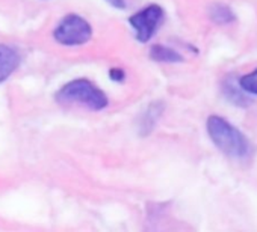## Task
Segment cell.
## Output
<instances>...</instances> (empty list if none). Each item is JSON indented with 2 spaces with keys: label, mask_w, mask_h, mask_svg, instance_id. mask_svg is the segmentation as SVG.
I'll return each instance as SVG.
<instances>
[{
  "label": "cell",
  "mask_w": 257,
  "mask_h": 232,
  "mask_svg": "<svg viewBox=\"0 0 257 232\" xmlns=\"http://www.w3.org/2000/svg\"><path fill=\"white\" fill-rule=\"evenodd\" d=\"M206 128L213 145L227 157L234 160H245L251 157L252 154L251 142L239 128H236L227 120L216 114L209 116Z\"/></svg>",
  "instance_id": "cell-1"
},
{
  "label": "cell",
  "mask_w": 257,
  "mask_h": 232,
  "mask_svg": "<svg viewBox=\"0 0 257 232\" xmlns=\"http://www.w3.org/2000/svg\"><path fill=\"white\" fill-rule=\"evenodd\" d=\"M56 101L64 106L83 104L91 110H101L107 106L106 94L85 78H77L62 86L56 94Z\"/></svg>",
  "instance_id": "cell-2"
},
{
  "label": "cell",
  "mask_w": 257,
  "mask_h": 232,
  "mask_svg": "<svg viewBox=\"0 0 257 232\" xmlns=\"http://www.w3.org/2000/svg\"><path fill=\"white\" fill-rule=\"evenodd\" d=\"M91 24L76 14L65 16L53 32L55 40L62 46H82L91 40Z\"/></svg>",
  "instance_id": "cell-3"
},
{
  "label": "cell",
  "mask_w": 257,
  "mask_h": 232,
  "mask_svg": "<svg viewBox=\"0 0 257 232\" xmlns=\"http://www.w3.org/2000/svg\"><path fill=\"white\" fill-rule=\"evenodd\" d=\"M164 10L158 5H150L128 18V23L135 29L140 42H147L153 38L164 22Z\"/></svg>",
  "instance_id": "cell-4"
},
{
  "label": "cell",
  "mask_w": 257,
  "mask_h": 232,
  "mask_svg": "<svg viewBox=\"0 0 257 232\" xmlns=\"http://www.w3.org/2000/svg\"><path fill=\"white\" fill-rule=\"evenodd\" d=\"M20 65V54L10 46L0 44V83L5 82Z\"/></svg>",
  "instance_id": "cell-5"
},
{
  "label": "cell",
  "mask_w": 257,
  "mask_h": 232,
  "mask_svg": "<svg viewBox=\"0 0 257 232\" xmlns=\"http://www.w3.org/2000/svg\"><path fill=\"white\" fill-rule=\"evenodd\" d=\"M222 94H224L227 101H230L233 106H237V107H246L251 102L248 95H246V92L240 88V84L231 76H228L224 80V83H222Z\"/></svg>",
  "instance_id": "cell-6"
},
{
  "label": "cell",
  "mask_w": 257,
  "mask_h": 232,
  "mask_svg": "<svg viewBox=\"0 0 257 232\" xmlns=\"http://www.w3.org/2000/svg\"><path fill=\"white\" fill-rule=\"evenodd\" d=\"M162 112H164V102H161V101L152 102L146 108L143 118H141V122H140V132L143 136H149L152 133V130L155 128V126L158 124V121L161 118Z\"/></svg>",
  "instance_id": "cell-7"
},
{
  "label": "cell",
  "mask_w": 257,
  "mask_h": 232,
  "mask_svg": "<svg viewBox=\"0 0 257 232\" xmlns=\"http://www.w3.org/2000/svg\"><path fill=\"white\" fill-rule=\"evenodd\" d=\"M150 58L155 62H161V64H180V62H183V56L177 50L170 48L167 46H153L150 48Z\"/></svg>",
  "instance_id": "cell-8"
},
{
  "label": "cell",
  "mask_w": 257,
  "mask_h": 232,
  "mask_svg": "<svg viewBox=\"0 0 257 232\" xmlns=\"http://www.w3.org/2000/svg\"><path fill=\"white\" fill-rule=\"evenodd\" d=\"M209 18L218 26H225L233 23L236 20V16L227 5L215 4L209 8Z\"/></svg>",
  "instance_id": "cell-9"
},
{
  "label": "cell",
  "mask_w": 257,
  "mask_h": 232,
  "mask_svg": "<svg viewBox=\"0 0 257 232\" xmlns=\"http://www.w3.org/2000/svg\"><path fill=\"white\" fill-rule=\"evenodd\" d=\"M239 84L240 88L251 95H257V68L245 76H242L239 78Z\"/></svg>",
  "instance_id": "cell-10"
},
{
  "label": "cell",
  "mask_w": 257,
  "mask_h": 232,
  "mask_svg": "<svg viewBox=\"0 0 257 232\" xmlns=\"http://www.w3.org/2000/svg\"><path fill=\"white\" fill-rule=\"evenodd\" d=\"M109 77H110L112 80H115V82H121V80L124 78V71L113 68V70L109 71Z\"/></svg>",
  "instance_id": "cell-11"
}]
</instances>
